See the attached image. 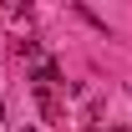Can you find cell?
<instances>
[{
    "mask_svg": "<svg viewBox=\"0 0 132 132\" xmlns=\"http://www.w3.org/2000/svg\"><path fill=\"white\" fill-rule=\"evenodd\" d=\"M0 122H5V107H0Z\"/></svg>",
    "mask_w": 132,
    "mask_h": 132,
    "instance_id": "1",
    "label": "cell"
},
{
    "mask_svg": "<svg viewBox=\"0 0 132 132\" xmlns=\"http://www.w3.org/2000/svg\"><path fill=\"white\" fill-rule=\"evenodd\" d=\"M117 132H127V127H117Z\"/></svg>",
    "mask_w": 132,
    "mask_h": 132,
    "instance_id": "2",
    "label": "cell"
}]
</instances>
